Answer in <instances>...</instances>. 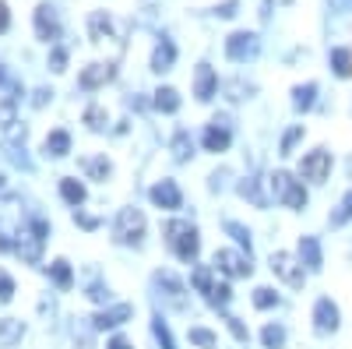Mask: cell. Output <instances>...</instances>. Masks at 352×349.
I'll list each match as a JSON object with an SVG mask.
<instances>
[{"mask_svg":"<svg viewBox=\"0 0 352 349\" xmlns=\"http://www.w3.org/2000/svg\"><path fill=\"white\" fill-rule=\"evenodd\" d=\"M166 244L173 247V254L180 257V261H194L197 251H201V240H197V229L190 222H180V219H173L166 222Z\"/></svg>","mask_w":352,"mask_h":349,"instance_id":"1","label":"cell"},{"mask_svg":"<svg viewBox=\"0 0 352 349\" xmlns=\"http://www.w3.org/2000/svg\"><path fill=\"white\" fill-rule=\"evenodd\" d=\"M25 226H21V198H0V251H14V240Z\"/></svg>","mask_w":352,"mask_h":349,"instance_id":"2","label":"cell"},{"mask_svg":"<svg viewBox=\"0 0 352 349\" xmlns=\"http://www.w3.org/2000/svg\"><path fill=\"white\" fill-rule=\"evenodd\" d=\"M43 244H46V222H43V219H32V222H28V229H21V233H18L14 251L21 254V261L36 265L39 254H43Z\"/></svg>","mask_w":352,"mask_h":349,"instance_id":"3","label":"cell"},{"mask_svg":"<svg viewBox=\"0 0 352 349\" xmlns=\"http://www.w3.org/2000/svg\"><path fill=\"white\" fill-rule=\"evenodd\" d=\"M268 187H272V194L282 201L285 209H303V205H307V191H303V184H300V180H292L289 173H275V177H268Z\"/></svg>","mask_w":352,"mask_h":349,"instance_id":"4","label":"cell"},{"mask_svg":"<svg viewBox=\"0 0 352 349\" xmlns=\"http://www.w3.org/2000/svg\"><path fill=\"white\" fill-rule=\"evenodd\" d=\"M88 36H92V43H120L124 21H116L109 11H92L88 14Z\"/></svg>","mask_w":352,"mask_h":349,"instance_id":"5","label":"cell"},{"mask_svg":"<svg viewBox=\"0 0 352 349\" xmlns=\"http://www.w3.org/2000/svg\"><path fill=\"white\" fill-rule=\"evenodd\" d=\"M272 272L285 282V286H292V289H303V261H296L292 254H285V251H275L272 254Z\"/></svg>","mask_w":352,"mask_h":349,"instance_id":"6","label":"cell"},{"mask_svg":"<svg viewBox=\"0 0 352 349\" xmlns=\"http://www.w3.org/2000/svg\"><path fill=\"white\" fill-rule=\"evenodd\" d=\"M328 173H331V152H328V149H314V152L303 156V162H300V177H303V180L324 184Z\"/></svg>","mask_w":352,"mask_h":349,"instance_id":"7","label":"cell"},{"mask_svg":"<svg viewBox=\"0 0 352 349\" xmlns=\"http://www.w3.org/2000/svg\"><path fill=\"white\" fill-rule=\"evenodd\" d=\"M215 268L222 272V275H229V279H247L250 272H254V265H250V254H240V251H215Z\"/></svg>","mask_w":352,"mask_h":349,"instance_id":"8","label":"cell"},{"mask_svg":"<svg viewBox=\"0 0 352 349\" xmlns=\"http://www.w3.org/2000/svg\"><path fill=\"white\" fill-rule=\"evenodd\" d=\"M116 240L120 244H141L144 237V215L138 209H124L120 215H116Z\"/></svg>","mask_w":352,"mask_h":349,"instance_id":"9","label":"cell"},{"mask_svg":"<svg viewBox=\"0 0 352 349\" xmlns=\"http://www.w3.org/2000/svg\"><path fill=\"white\" fill-rule=\"evenodd\" d=\"M226 56H229V61H236V64L254 61V56H257V36L254 32H232L226 39Z\"/></svg>","mask_w":352,"mask_h":349,"instance_id":"10","label":"cell"},{"mask_svg":"<svg viewBox=\"0 0 352 349\" xmlns=\"http://www.w3.org/2000/svg\"><path fill=\"white\" fill-rule=\"evenodd\" d=\"M36 36L50 46H56V39H60V21H56V11L50 4L36 8Z\"/></svg>","mask_w":352,"mask_h":349,"instance_id":"11","label":"cell"},{"mask_svg":"<svg viewBox=\"0 0 352 349\" xmlns=\"http://www.w3.org/2000/svg\"><path fill=\"white\" fill-rule=\"evenodd\" d=\"M204 149H208V152H226L229 149V120H226V116H215V120L208 124V127H204Z\"/></svg>","mask_w":352,"mask_h":349,"instance_id":"12","label":"cell"},{"mask_svg":"<svg viewBox=\"0 0 352 349\" xmlns=\"http://www.w3.org/2000/svg\"><path fill=\"white\" fill-rule=\"evenodd\" d=\"M314 328L320 335H328V332H338V307L328 300V297H320L314 304Z\"/></svg>","mask_w":352,"mask_h":349,"instance_id":"13","label":"cell"},{"mask_svg":"<svg viewBox=\"0 0 352 349\" xmlns=\"http://www.w3.org/2000/svg\"><path fill=\"white\" fill-rule=\"evenodd\" d=\"M131 317H134V307H131V304H116V307L99 310V314L92 317V328H96V332H106V328H116V325L131 321Z\"/></svg>","mask_w":352,"mask_h":349,"instance_id":"14","label":"cell"},{"mask_svg":"<svg viewBox=\"0 0 352 349\" xmlns=\"http://www.w3.org/2000/svg\"><path fill=\"white\" fill-rule=\"evenodd\" d=\"M113 74H116L113 64H88V67L78 74V85H81L85 92H92V89H102L106 81H113Z\"/></svg>","mask_w":352,"mask_h":349,"instance_id":"15","label":"cell"},{"mask_svg":"<svg viewBox=\"0 0 352 349\" xmlns=\"http://www.w3.org/2000/svg\"><path fill=\"white\" fill-rule=\"evenodd\" d=\"M78 166H81V173H85L88 180L106 184V180L113 177V162H109L106 156H81V159H78Z\"/></svg>","mask_w":352,"mask_h":349,"instance_id":"16","label":"cell"},{"mask_svg":"<svg viewBox=\"0 0 352 349\" xmlns=\"http://www.w3.org/2000/svg\"><path fill=\"white\" fill-rule=\"evenodd\" d=\"M215 89H219V78H215V71H212L208 64H201V67L194 71V96H197L201 103H208V99L215 96Z\"/></svg>","mask_w":352,"mask_h":349,"instance_id":"17","label":"cell"},{"mask_svg":"<svg viewBox=\"0 0 352 349\" xmlns=\"http://www.w3.org/2000/svg\"><path fill=\"white\" fill-rule=\"evenodd\" d=\"M152 201H155V205L159 209H166V212H173V209H180V187H176L173 180H159L152 191Z\"/></svg>","mask_w":352,"mask_h":349,"instance_id":"18","label":"cell"},{"mask_svg":"<svg viewBox=\"0 0 352 349\" xmlns=\"http://www.w3.org/2000/svg\"><path fill=\"white\" fill-rule=\"evenodd\" d=\"M300 261L307 265V272H320L324 257H320V244H317V237H303V240H300Z\"/></svg>","mask_w":352,"mask_h":349,"instance_id":"19","label":"cell"},{"mask_svg":"<svg viewBox=\"0 0 352 349\" xmlns=\"http://www.w3.org/2000/svg\"><path fill=\"white\" fill-rule=\"evenodd\" d=\"M176 64V46H173V39H159V46H155V53H152V71H169Z\"/></svg>","mask_w":352,"mask_h":349,"instance_id":"20","label":"cell"},{"mask_svg":"<svg viewBox=\"0 0 352 349\" xmlns=\"http://www.w3.org/2000/svg\"><path fill=\"white\" fill-rule=\"evenodd\" d=\"M46 156H53V159H60V156H67L71 152V134L64 131V127H56V131H50L46 134Z\"/></svg>","mask_w":352,"mask_h":349,"instance_id":"21","label":"cell"},{"mask_svg":"<svg viewBox=\"0 0 352 349\" xmlns=\"http://www.w3.org/2000/svg\"><path fill=\"white\" fill-rule=\"evenodd\" d=\"M155 282H159V286H166V297H169V304H173V307H184V286L176 282V275L159 272V275H155Z\"/></svg>","mask_w":352,"mask_h":349,"instance_id":"22","label":"cell"},{"mask_svg":"<svg viewBox=\"0 0 352 349\" xmlns=\"http://www.w3.org/2000/svg\"><path fill=\"white\" fill-rule=\"evenodd\" d=\"M190 156H194L190 134H187V131H176V138H173V159H176V162H187Z\"/></svg>","mask_w":352,"mask_h":349,"instance_id":"23","label":"cell"},{"mask_svg":"<svg viewBox=\"0 0 352 349\" xmlns=\"http://www.w3.org/2000/svg\"><path fill=\"white\" fill-rule=\"evenodd\" d=\"M331 67H335L338 78H349V74H352V53H349L345 46H335V50H331Z\"/></svg>","mask_w":352,"mask_h":349,"instance_id":"24","label":"cell"},{"mask_svg":"<svg viewBox=\"0 0 352 349\" xmlns=\"http://www.w3.org/2000/svg\"><path fill=\"white\" fill-rule=\"evenodd\" d=\"M60 198L67 201V205H74V209H78L81 201H85V184H78V180H71V177H67V180H60Z\"/></svg>","mask_w":352,"mask_h":349,"instance_id":"25","label":"cell"},{"mask_svg":"<svg viewBox=\"0 0 352 349\" xmlns=\"http://www.w3.org/2000/svg\"><path fill=\"white\" fill-rule=\"evenodd\" d=\"M21 321H14V317H0V346H11L21 339Z\"/></svg>","mask_w":352,"mask_h":349,"instance_id":"26","label":"cell"},{"mask_svg":"<svg viewBox=\"0 0 352 349\" xmlns=\"http://www.w3.org/2000/svg\"><path fill=\"white\" fill-rule=\"evenodd\" d=\"M261 342H264V349H282L285 346V328L282 325H264L261 328Z\"/></svg>","mask_w":352,"mask_h":349,"instance_id":"27","label":"cell"},{"mask_svg":"<svg viewBox=\"0 0 352 349\" xmlns=\"http://www.w3.org/2000/svg\"><path fill=\"white\" fill-rule=\"evenodd\" d=\"M50 275H53V282L60 286V289H71V282H74V272H71V265L60 257V261H53L50 265Z\"/></svg>","mask_w":352,"mask_h":349,"instance_id":"28","label":"cell"},{"mask_svg":"<svg viewBox=\"0 0 352 349\" xmlns=\"http://www.w3.org/2000/svg\"><path fill=\"white\" fill-rule=\"evenodd\" d=\"M155 109L176 113V109H180V92H176V89H159L155 92Z\"/></svg>","mask_w":352,"mask_h":349,"instance_id":"29","label":"cell"},{"mask_svg":"<svg viewBox=\"0 0 352 349\" xmlns=\"http://www.w3.org/2000/svg\"><path fill=\"white\" fill-rule=\"evenodd\" d=\"M18 116H14V96H4L0 99V131H14Z\"/></svg>","mask_w":352,"mask_h":349,"instance_id":"30","label":"cell"},{"mask_svg":"<svg viewBox=\"0 0 352 349\" xmlns=\"http://www.w3.org/2000/svg\"><path fill=\"white\" fill-rule=\"evenodd\" d=\"M190 282H194V289H197V293H204V297H212L215 293V282H212V272L208 268H194V275H190Z\"/></svg>","mask_w":352,"mask_h":349,"instance_id":"31","label":"cell"},{"mask_svg":"<svg viewBox=\"0 0 352 349\" xmlns=\"http://www.w3.org/2000/svg\"><path fill=\"white\" fill-rule=\"evenodd\" d=\"M314 96H317V85H300V89H292V106H296V109H310Z\"/></svg>","mask_w":352,"mask_h":349,"instance_id":"32","label":"cell"},{"mask_svg":"<svg viewBox=\"0 0 352 349\" xmlns=\"http://www.w3.org/2000/svg\"><path fill=\"white\" fill-rule=\"evenodd\" d=\"M226 233H229V237L236 240L240 247H247V254H250V229H247V226H240V222L229 219V222H226Z\"/></svg>","mask_w":352,"mask_h":349,"instance_id":"33","label":"cell"},{"mask_svg":"<svg viewBox=\"0 0 352 349\" xmlns=\"http://www.w3.org/2000/svg\"><path fill=\"white\" fill-rule=\"evenodd\" d=\"M190 342L201 346V349H215V346H219L215 332H208V328H190Z\"/></svg>","mask_w":352,"mask_h":349,"instance_id":"34","label":"cell"},{"mask_svg":"<svg viewBox=\"0 0 352 349\" xmlns=\"http://www.w3.org/2000/svg\"><path fill=\"white\" fill-rule=\"evenodd\" d=\"M278 304V297H275V289H268V286H261V289H254V307H261V310H268V307H275Z\"/></svg>","mask_w":352,"mask_h":349,"instance_id":"35","label":"cell"},{"mask_svg":"<svg viewBox=\"0 0 352 349\" xmlns=\"http://www.w3.org/2000/svg\"><path fill=\"white\" fill-rule=\"evenodd\" d=\"M85 124L92 127V131H102L106 127V109L102 106H88L85 109Z\"/></svg>","mask_w":352,"mask_h":349,"instance_id":"36","label":"cell"},{"mask_svg":"<svg viewBox=\"0 0 352 349\" xmlns=\"http://www.w3.org/2000/svg\"><path fill=\"white\" fill-rule=\"evenodd\" d=\"M257 184H261V180H247V184H240V194H243V198H250L257 209H264V205H268V198H264V194L257 191Z\"/></svg>","mask_w":352,"mask_h":349,"instance_id":"37","label":"cell"},{"mask_svg":"<svg viewBox=\"0 0 352 349\" xmlns=\"http://www.w3.org/2000/svg\"><path fill=\"white\" fill-rule=\"evenodd\" d=\"M152 332H155V339H159L162 349H176V346H173V335H169V328H166L162 317H155V321H152Z\"/></svg>","mask_w":352,"mask_h":349,"instance_id":"38","label":"cell"},{"mask_svg":"<svg viewBox=\"0 0 352 349\" xmlns=\"http://www.w3.org/2000/svg\"><path fill=\"white\" fill-rule=\"evenodd\" d=\"M345 219H352V191H349V194L342 198V209H338V212L331 215V226H342Z\"/></svg>","mask_w":352,"mask_h":349,"instance_id":"39","label":"cell"},{"mask_svg":"<svg viewBox=\"0 0 352 349\" xmlns=\"http://www.w3.org/2000/svg\"><path fill=\"white\" fill-rule=\"evenodd\" d=\"M11 297H14V279L0 268V304H8Z\"/></svg>","mask_w":352,"mask_h":349,"instance_id":"40","label":"cell"},{"mask_svg":"<svg viewBox=\"0 0 352 349\" xmlns=\"http://www.w3.org/2000/svg\"><path fill=\"white\" fill-rule=\"evenodd\" d=\"M64 64H67V50H64L60 43H56V46H53V53H50V67H53V71H64Z\"/></svg>","mask_w":352,"mask_h":349,"instance_id":"41","label":"cell"},{"mask_svg":"<svg viewBox=\"0 0 352 349\" xmlns=\"http://www.w3.org/2000/svg\"><path fill=\"white\" fill-rule=\"evenodd\" d=\"M303 138V127H292V131H285V138H282V156H289L292 152V145H296Z\"/></svg>","mask_w":352,"mask_h":349,"instance_id":"42","label":"cell"},{"mask_svg":"<svg viewBox=\"0 0 352 349\" xmlns=\"http://www.w3.org/2000/svg\"><path fill=\"white\" fill-rule=\"evenodd\" d=\"M229 297H232V293H229V286H215V293H212L208 300H212L215 307H226V304H229Z\"/></svg>","mask_w":352,"mask_h":349,"instance_id":"43","label":"cell"},{"mask_svg":"<svg viewBox=\"0 0 352 349\" xmlns=\"http://www.w3.org/2000/svg\"><path fill=\"white\" fill-rule=\"evenodd\" d=\"M8 28H11V14H8V4L0 0V36H4Z\"/></svg>","mask_w":352,"mask_h":349,"instance_id":"44","label":"cell"},{"mask_svg":"<svg viewBox=\"0 0 352 349\" xmlns=\"http://www.w3.org/2000/svg\"><path fill=\"white\" fill-rule=\"evenodd\" d=\"M226 321H229V332H232V335H236V339H240V342H243V339H247V328H243V325H240V321H236V317H226Z\"/></svg>","mask_w":352,"mask_h":349,"instance_id":"45","label":"cell"},{"mask_svg":"<svg viewBox=\"0 0 352 349\" xmlns=\"http://www.w3.org/2000/svg\"><path fill=\"white\" fill-rule=\"evenodd\" d=\"M215 14H222V18H232V14H236V0H226L222 8H215Z\"/></svg>","mask_w":352,"mask_h":349,"instance_id":"46","label":"cell"},{"mask_svg":"<svg viewBox=\"0 0 352 349\" xmlns=\"http://www.w3.org/2000/svg\"><path fill=\"white\" fill-rule=\"evenodd\" d=\"M74 222H81L85 229H96V226H99V219H92V215H81V212H74Z\"/></svg>","mask_w":352,"mask_h":349,"instance_id":"47","label":"cell"},{"mask_svg":"<svg viewBox=\"0 0 352 349\" xmlns=\"http://www.w3.org/2000/svg\"><path fill=\"white\" fill-rule=\"evenodd\" d=\"M88 297H92V300H109V289H102V286H92V289H88Z\"/></svg>","mask_w":352,"mask_h":349,"instance_id":"48","label":"cell"},{"mask_svg":"<svg viewBox=\"0 0 352 349\" xmlns=\"http://www.w3.org/2000/svg\"><path fill=\"white\" fill-rule=\"evenodd\" d=\"M106 349H131V342L124 339V335H116V339H109V346Z\"/></svg>","mask_w":352,"mask_h":349,"instance_id":"49","label":"cell"},{"mask_svg":"<svg viewBox=\"0 0 352 349\" xmlns=\"http://www.w3.org/2000/svg\"><path fill=\"white\" fill-rule=\"evenodd\" d=\"M46 96H50V92H46V89H39V92H36V99H32V103H36V106H43V103H46Z\"/></svg>","mask_w":352,"mask_h":349,"instance_id":"50","label":"cell"},{"mask_svg":"<svg viewBox=\"0 0 352 349\" xmlns=\"http://www.w3.org/2000/svg\"><path fill=\"white\" fill-rule=\"evenodd\" d=\"M272 4H275V8H282V4H289V0H272Z\"/></svg>","mask_w":352,"mask_h":349,"instance_id":"51","label":"cell"},{"mask_svg":"<svg viewBox=\"0 0 352 349\" xmlns=\"http://www.w3.org/2000/svg\"><path fill=\"white\" fill-rule=\"evenodd\" d=\"M0 187H4V177H0Z\"/></svg>","mask_w":352,"mask_h":349,"instance_id":"52","label":"cell"}]
</instances>
